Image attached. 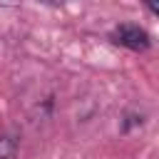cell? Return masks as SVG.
<instances>
[{"label": "cell", "instance_id": "cell-1", "mask_svg": "<svg viewBox=\"0 0 159 159\" xmlns=\"http://www.w3.org/2000/svg\"><path fill=\"white\" fill-rule=\"evenodd\" d=\"M112 40L117 42V45H122V47H129V50H134V52H144L147 47H149V35H147V30L144 27H139V25H119L114 32H112Z\"/></svg>", "mask_w": 159, "mask_h": 159}, {"label": "cell", "instance_id": "cell-2", "mask_svg": "<svg viewBox=\"0 0 159 159\" xmlns=\"http://www.w3.org/2000/svg\"><path fill=\"white\" fill-rule=\"evenodd\" d=\"M17 157V137L5 132L0 134V159H15Z\"/></svg>", "mask_w": 159, "mask_h": 159}, {"label": "cell", "instance_id": "cell-3", "mask_svg": "<svg viewBox=\"0 0 159 159\" xmlns=\"http://www.w3.org/2000/svg\"><path fill=\"white\" fill-rule=\"evenodd\" d=\"M147 2V7L154 12V15H159V0H144Z\"/></svg>", "mask_w": 159, "mask_h": 159}, {"label": "cell", "instance_id": "cell-4", "mask_svg": "<svg viewBox=\"0 0 159 159\" xmlns=\"http://www.w3.org/2000/svg\"><path fill=\"white\" fill-rule=\"evenodd\" d=\"M20 5V0H0V7H15Z\"/></svg>", "mask_w": 159, "mask_h": 159}, {"label": "cell", "instance_id": "cell-5", "mask_svg": "<svg viewBox=\"0 0 159 159\" xmlns=\"http://www.w3.org/2000/svg\"><path fill=\"white\" fill-rule=\"evenodd\" d=\"M42 2H52V5H60V2H67V0H42Z\"/></svg>", "mask_w": 159, "mask_h": 159}]
</instances>
